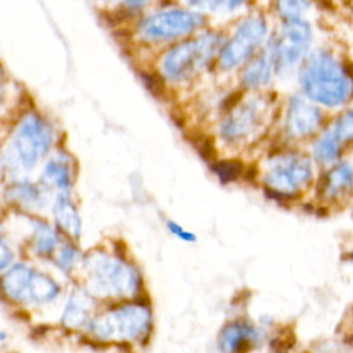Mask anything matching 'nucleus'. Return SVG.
Wrapping results in <instances>:
<instances>
[{
  "mask_svg": "<svg viewBox=\"0 0 353 353\" xmlns=\"http://www.w3.org/2000/svg\"><path fill=\"white\" fill-rule=\"evenodd\" d=\"M303 92L321 105L341 106L353 97V76L330 52L310 55L301 72Z\"/></svg>",
  "mask_w": 353,
  "mask_h": 353,
  "instance_id": "f257e3e1",
  "label": "nucleus"
},
{
  "mask_svg": "<svg viewBox=\"0 0 353 353\" xmlns=\"http://www.w3.org/2000/svg\"><path fill=\"white\" fill-rule=\"evenodd\" d=\"M88 273L92 290L103 296L131 295L139 283L130 265L108 255H94L88 263Z\"/></svg>",
  "mask_w": 353,
  "mask_h": 353,
  "instance_id": "f03ea898",
  "label": "nucleus"
},
{
  "mask_svg": "<svg viewBox=\"0 0 353 353\" xmlns=\"http://www.w3.org/2000/svg\"><path fill=\"white\" fill-rule=\"evenodd\" d=\"M219 37L204 34L175 46L163 61L164 74L174 80H185L204 68L214 57Z\"/></svg>",
  "mask_w": 353,
  "mask_h": 353,
  "instance_id": "7ed1b4c3",
  "label": "nucleus"
},
{
  "mask_svg": "<svg viewBox=\"0 0 353 353\" xmlns=\"http://www.w3.org/2000/svg\"><path fill=\"white\" fill-rule=\"evenodd\" d=\"M150 327V312L141 305L114 309L92 324V332L105 341H134L143 336Z\"/></svg>",
  "mask_w": 353,
  "mask_h": 353,
  "instance_id": "20e7f679",
  "label": "nucleus"
},
{
  "mask_svg": "<svg viewBox=\"0 0 353 353\" xmlns=\"http://www.w3.org/2000/svg\"><path fill=\"white\" fill-rule=\"evenodd\" d=\"M269 110V102L263 97H255L241 102L223 120V137L230 142H241L258 137L265 128Z\"/></svg>",
  "mask_w": 353,
  "mask_h": 353,
  "instance_id": "39448f33",
  "label": "nucleus"
},
{
  "mask_svg": "<svg viewBox=\"0 0 353 353\" xmlns=\"http://www.w3.org/2000/svg\"><path fill=\"white\" fill-rule=\"evenodd\" d=\"M312 178L310 160L301 153H284L274 157L265 175L266 185L276 193L292 194Z\"/></svg>",
  "mask_w": 353,
  "mask_h": 353,
  "instance_id": "423d86ee",
  "label": "nucleus"
},
{
  "mask_svg": "<svg viewBox=\"0 0 353 353\" xmlns=\"http://www.w3.org/2000/svg\"><path fill=\"white\" fill-rule=\"evenodd\" d=\"M3 287L10 298L21 302H47L58 292L51 279L23 265L12 268L4 276Z\"/></svg>",
  "mask_w": 353,
  "mask_h": 353,
  "instance_id": "0eeeda50",
  "label": "nucleus"
},
{
  "mask_svg": "<svg viewBox=\"0 0 353 353\" xmlns=\"http://www.w3.org/2000/svg\"><path fill=\"white\" fill-rule=\"evenodd\" d=\"M201 19L199 14L190 11L171 10L150 15L141 22L138 32L145 40H170L193 32L201 23Z\"/></svg>",
  "mask_w": 353,
  "mask_h": 353,
  "instance_id": "6e6552de",
  "label": "nucleus"
},
{
  "mask_svg": "<svg viewBox=\"0 0 353 353\" xmlns=\"http://www.w3.org/2000/svg\"><path fill=\"white\" fill-rule=\"evenodd\" d=\"M51 145V131L48 125L34 114L25 117L21 123L12 146L15 154L25 168L33 167Z\"/></svg>",
  "mask_w": 353,
  "mask_h": 353,
  "instance_id": "1a4fd4ad",
  "label": "nucleus"
},
{
  "mask_svg": "<svg viewBox=\"0 0 353 353\" xmlns=\"http://www.w3.org/2000/svg\"><path fill=\"white\" fill-rule=\"evenodd\" d=\"M266 33V23L261 17H250L244 19L234 36L223 46L219 62L222 68L230 69L244 62L258 47Z\"/></svg>",
  "mask_w": 353,
  "mask_h": 353,
  "instance_id": "9d476101",
  "label": "nucleus"
},
{
  "mask_svg": "<svg viewBox=\"0 0 353 353\" xmlns=\"http://www.w3.org/2000/svg\"><path fill=\"white\" fill-rule=\"evenodd\" d=\"M312 39L309 23L301 18L287 19L273 50L274 63L280 68H288L296 63L306 52Z\"/></svg>",
  "mask_w": 353,
  "mask_h": 353,
  "instance_id": "9b49d317",
  "label": "nucleus"
},
{
  "mask_svg": "<svg viewBox=\"0 0 353 353\" xmlns=\"http://www.w3.org/2000/svg\"><path fill=\"white\" fill-rule=\"evenodd\" d=\"M320 123L321 113L316 106L299 97L292 98L285 119V127L290 135L298 138L307 137L317 130Z\"/></svg>",
  "mask_w": 353,
  "mask_h": 353,
  "instance_id": "f8f14e48",
  "label": "nucleus"
},
{
  "mask_svg": "<svg viewBox=\"0 0 353 353\" xmlns=\"http://www.w3.org/2000/svg\"><path fill=\"white\" fill-rule=\"evenodd\" d=\"M256 338V331L244 323L228 325L219 336V347L223 353H236Z\"/></svg>",
  "mask_w": 353,
  "mask_h": 353,
  "instance_id": "ddd939ff",
  "label": "nucleus"
},
{
  "mask_svg": "<svg viewBox=\"0 0 353 353\" xmlns=\"http://www.w3.org/2000/svg\"><path fill=\"white\" fill-rule=\"evenodd\" d=\"M353 186V164L343 161L334 165L324 179V193L330 197L339 196Z\"/></svg>",
  "mask_w": 353,
  "mask_h": 353,
  "instance_id": "4468645a",
  "label": "nucleus"
},
{
  "mask_svg": "<svg viewBox=\"0 0 353 353\" xmlns=\"http://www.w3.org/2000/svg\"><path fill=\"white\" fill-rule=\"evenodd\" d=\"M274 62L273 54H262L245 69L244 72V83L248 87H259L270 79L272 66Z\"/></svg>",
  "mask_w": 353,
  "mask_h": 353,
  "instance_id": "2eb2a0df",
  "label": "nucleus"
},
{
  "mask_svg": "<svg viewBox=\"0 0 353 353\" xmlns=\"http://www.w3.org/2000/svg\"><path fill=\"white\" fill-rule=\"evenodd\" d=\"M54 215L62 229H65L73 237L79 236V233H80L79 215L76 212L74 205L66 197L58 199V201L54 207Z\"/></svg>",
  "mask_w": 353,
  "mask_h": 353,
  "instance_id": "dca6fc26",
  "label": "nucleus"
},
{
  "mask_svg": "<svg viewBox=\"0 0 353 353\" xmlns=\"http://www.w3.org/2000/svg\"><path fill=\"white\" fill-rule=\"evenodd\" d=\"M90 310H91V301L83 294L74 295L72 296V299L66 306L63 321L69 327L81 325L87 320Z\"/></svg>",
  "mask_w": 353,
  "mask_h": 353,
  "instance_id": "f3484780",
  "label": "nucleus"
},
{
  "mask_svg": "<svg viewBox=\"0 0 353 353\" xmlns=\"http://www.w3.org/2000/svg\"><path fill=\"white\" fill-rule=\"evenodd\" d=\"M341 141L336 138V135L330 130L325 132L314 145V156L321 163H330L334 161L339 153Z\"/></svg>",
  "mask_w": 353,
  "mask_h": 353,
  "instance_id": "a211bd4d",
  "label": "nucleus"
},
{
  "mask_svg": "<svg viewBox=\"0 0 353 353\" xmlns=\"http://www.w3.org/2000/svg\"><path fill=\"white\" fill-rule=\"evenodd\" d=\"M43 179L50 185L65 189L69 186V182H70L69 167L62 161L54 160L47 165L46 171L43 172Z\"/></svg>",
  "mask_w": 353,
  "mask_h": 353,
  "instance_id": "6ab92c4d",
  "label": "nucleus"
},
{
  "mask_svg": "<svg viewBox=\"0 0 353 353\" xmlns=\"http://www.w3.org/2000/svg\"><path fill=\"white\" fill-rule=\"evenodd\" d=\"M332 132L342 142L353 141V109L346 110L342 116L335 121Z\"/></svg>",
  "mask_w": 353,
  "mask_h": 353,
  "instance_id": "aec40b11",
  "label": "nucleus"
},
{
  "mask_svg": "<svg viewBox=\"0 0 353 353\" xmlns=\"http://www.w3.org/2000/svg\"><path fill=\"white\" fill-rule=\"evenodd\" d=\"M212 168L222 182H229V181H234L241 174L243 164L236 160H225L214 164Z\"/></svg>",
  "mask_w": 353,
  "mask_h": 353,
  "instance_id": "412c9836",
  "label": "nucleus"
},
{
  "mask_svg": "<svg viewBox=\"0 0 353 353\" xmlns=\"http://www.w3.org/2000/svg\"><path fill=\"white\" fill-rule=\"evenodd\" d=\"M55 244V236L47 226H41L36 233V248L41 254H48Z\"/></svg>",
  "mask_w": 353,
  "mask_h": 353,
  "instance_id": "4be33fe9",
  "label": "nucleus"
},
{
  "mask_svg": "<svg viewBox=\"0 0 353 353\" xmlns=\"http://www.w3.org/2000/svg\"><path fill=\"white\" fill-rule=\"evenodd\" d=\"M305 7H307V3H302V1H283V3H279L280 12L284 14L288 19L299 18V14L305 10Z\"/></svg>",
  "mask_w": 353,
  "mask_h": 353,
  "instance_id": "5701e85b",
  "label": "nucleus"
},
{
  "mask_svg": "<svg viewBox=\"0 0 353 353\" xmlns=\"http://www.w3.org/2000/svg\"><path fill=\"white\" fill-rule=\"evenodd\" d=\"M168 229L172 234L178 236L179 239L185 240V241H194L196 240V236L188 230H185L181 225L175 223V222H168Z\"/></svg>",
  "mask_w": 353,
  "mask_h": 353,
  "instance_id": "b1692460",
  "label": "nucleus"
},
{
  "mask_svg": "<svg viewBox=\"0 0 353 353\" xmlns=\"http://www.w3.org/2000/svg\"><path fill=\"white\" fill-rule=\"evenodd\" d=\"M76 256V252L73 250H66L62 252L61 255V259H59V263L65 268H70L72 263H73V258Z\"/></svg>",
  "mask_w": 353,
  "mask_h": 353,
  "instance_id": "393cba45",
  "label": "nucleus"
},
{
  "mask_svg": "<svg viewBox=\"0 0 353 353\" xmlns=\"http://www.w3.org/2000/svg\"><path fill=\"white\" fill-rule=\"evenodd\" d=\"M7 254H8V250L6 247V244L3 243L1 244V268H6L7 266Z\"/></svg>",
  "mask_w": 353,
  "mask_h": 353,
  "instance_id": "a878e982",
  "label": "nucleus"
},
{
  "mask_svg": "<svg viewBox=\"0 0 353 353\" xmlns=\"http://www.w3.org/2000/svg\"><path fill=\"white\" fill-rule=\"evenodd\" d=\"M349 261H350V262H353V250L349 252Z\"/></svg>",
  "mask_w": 353,
  "mask_h": 353,
  "instance_id": "bb28decb",
  "label": "nucleus"
}]
</instances>
